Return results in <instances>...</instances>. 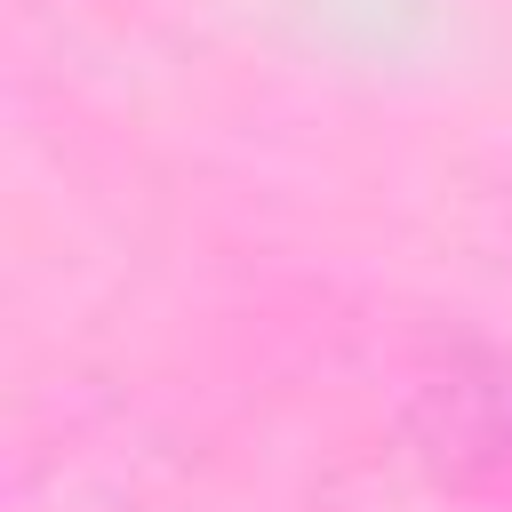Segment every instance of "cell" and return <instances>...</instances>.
<instances>
[{"label": "cell", "instance_id": "cell-1", "mask_svg": "<svg viewBox=\"0 0 512 512\" xmlns=\"http://www.w3.org/2000/svg\"><path fill=\"white\" fill-rule=\"evenodd\" d=\"M440 424H424V440H432V456L448 464V472H504L512 464V376L504 368H488V376H448L440 392Z\"/></svg>", "mask_w": 512, "mask_h": 512}]
</instances>
